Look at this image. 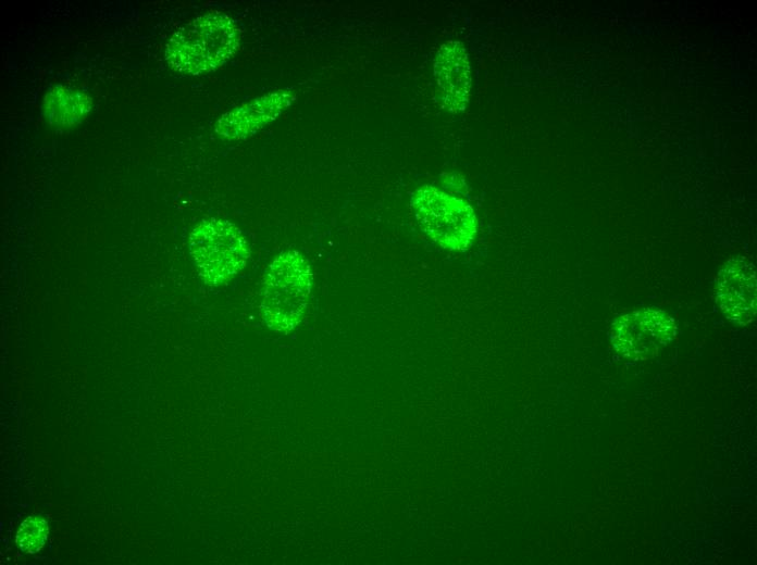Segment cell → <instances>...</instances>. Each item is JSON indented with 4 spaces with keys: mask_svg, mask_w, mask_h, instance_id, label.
Wrapping results in <instances>:
<instances>
[{
    "mask_svg": "<svg viewBox=\"0 0 757 565\" xmlns=\"http://www.w3.org/2000/svg\"><path fill=\"white\" fill-rule=\"evenodd\" d=\"M241 32L227 14H201L173 33L165 45L170 67L187 75H201L225 64L237 51Z\"/></svg>",
    "mask_w": 757,
    "mask_h": 565,
    "instance_id": "cell-1",
    "label": "cell"
},
{
    "mask_svg": "<svg viewBox=\"0 0 757 565\" xmlns=\"http://www.w3.org/2000/svg\"><path fill=\"white\" fill-rule=\"evenodd\" d=\"M312 288V271L298 251L278 254L270 264L263 284L261 312L275 330L297 326L307 310Z\"/></svg>",
    "mask_w": 757,
    "mask_h": 565,
    "instance_id": "cell-2",
    "label": "cell"
},
{
    "mask_svg": "<svg viewBox=\"0 0 757 565\" xmlns=\"http://www.w3.org/2000/svg\"><path fill=\"white\" fill-rule=\"evenodd\" d=\"M189 252L199 276L210 285L225 282L246 266L250 250L246 237L233 223L209 218L189 235Z\"/></svg>",
    "mask_w": 757,
    "mask_h": 565,
    "instance_id": "cell-3",
    "label": "cell"
},
{
    "mask_svg": "<svg viewBox=\"0 0 757 565\" xmlns=\"http://www.w3.org/2000/svg\"><path fill=\"white\" fill-rule=\"evenodd\" d=\"M412 209L421 230L438 246L462 251L472 244L476 216L464 200L436 187L423 186L412 196Z\"/></svg>",
    "mask_w": 757,
    "mask_h": 565,
    "instance_id": "cell-4",
    "label": "cell"
},
{
    "mask_svg": "<svg viewBox=\"0 0 757 565\" xmlns=\"http://www.w3.org/2000/svg\"><path fill=\"white\" fill-rule=\"evenodd\" d=\"M675 334L674 319L667 312L651 307L617 317L610 329L611 342L617 352L635 361L657 355Z\"/></svg>",
    "mask_w": 757,
    "mask_h": 565,
    "instance_id": "cell-5",
    "label": "cell"
},
{
    "mask_svg": "<svg viewBox=\"0 0 757 565\" xmlns=\"http://www.w3.org/2000/svg\"><path fill=\"white\" fill-rule=\"evenodd\" d=\"M716 301L724 316L740 326L756 316V268L745 259H732L719 272Z\"/></svg>",
    "mask_w": 757,
    "mask_h": 565,
    "instance_id": "cell-6",
    "label": "cell"
},
{
    "mask_svg": "<svg viewBox=\"0 0 757 565\" xmlns=\"http://www.w3.org/2000/svg\"><path fill=\"white\" fill-rule=\"evenodd\" d=\"M295 100L291 91H271L222 114L214 131L226 140L247 138L275 121Z\"/></svg>",
    "mask_w": 757,
    "mask_h": 565,
    "instance_id": "cell-7",
    "label": "cell"
},
{
    "mask_svg": "<svg viewBox=\"0 0 757 565\" xmlns=\"http://www.w3.org/2000/svg\"><path fill=\"white\" fill-rule=\"evenodd\" d=\"M434 76L449 111H463L471 90V67L464 46L448 41L439 48L434 62Z\"/></svg>",
    "mask_w": 757,
    "mask_h": 565,
    "instance_id": "cell-8",
    "label": "cell"
},
{
    "mask_svg": "<svg viewBox=\"0 0 757 565\" xmlns=\"http://www.w3.org/2000/svg\"><path fill=\"white\" fill-rule=\"evenodd\" d=\"M92 106L85 91L65 85L53 86L42 101L44 116L50 125L72 126L82 122Z\"/></svg>",
    "mask_w": 757,
    "mask_h": 565,
    "instance_id": "cell-9",
    "label": "cell"
},
{
    "mask_svg": "<svg viewBox=\"0 0 757 565\" xmlns=\"http://www.w3.org/2000/svg\"><path fill=\"white\" fill-rule=\"evenodd\" d=\"M48 523L39 516L27 517L20 526L15 542L25 553L34 554L39 552L48 538Z\"/></svg>",
    "mask_w": 757,
    "mask_h": 565,
    "instance_id": "cell-10",
    "label": "cell"
}]
</instances>
